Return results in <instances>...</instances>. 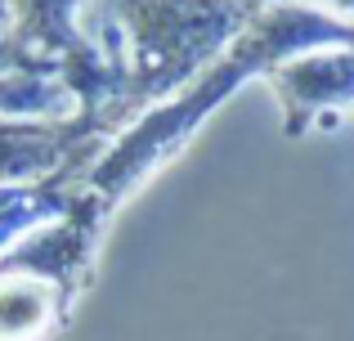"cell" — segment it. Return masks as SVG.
Segmentation results:
<instances>
[{
	"instance_id": "cell-1",
	"label": "cell",
	"mask_w": 354,
	"mask_h": 341,
	"mask_svg": "<svg viewBox=\"0 0 354 341\" xmlns=\"http://www.w3.org/2000/svg\"><path fill=\"white\" fill-rule=\"evenodd\" d=\"M328 45H354V23L328 14V9L301 5V0H265L238 32V41L211 68H202L184 90L139 113L130 126H121V135L108 140V149L86 171V189L113 211L121 193H130L144 175L171 162L198 135V126L225 99H234L247 81L265 77L274 63L292 59V54L328 50Z\"/></svg>"
},
{
	"instance_id": "cell-2",
	"label": "cell",
	"mask_w": 354,
	"mask_h": 341,
	"mask_svg": "<svg viewBox=\"0 0 354 341\" xmlns=\"http://www.w3.org/2000/svg\"><path fill=\"white\" fill-rule=\"evenodd\" d=\"M256 9V0H86L77 27L113 81L104 131H121L184 90L238 41Z\"/></svg>"
},
{
	"instance_id": "cell-3",
	"label": "cell",
	"mask_w": 354,
	"mask_h": 341,
	"mask_svg": "<svg viewBox=\"0 0 354 341\" xmlns=\"http://www.w3.org/2000/svg\"><path fill=\"white\" fill-rule=\"evenodd\" d=\"M81 5L86 0H9V41L50 59V63H59L77 104H81V113L104 117L113 81H108V68L99 59V50L77 27Z\"/></svg>"
},
{
	"instance_id": "cell-4",
	"label": "cell",
	"mask_w": 354,
	"mask_h": 341,
	"mask_svg": "<svg viewBox=\"0 0 354 341\" xmlns=\"http://www.w3.org/2000/svg\"><path fill=\"white\" fill-rule=\"evenodd\" d=\"M260 81L278 99L283 135L301 140L310 131L332 126L341 113H354V45L292 54V59L274 63Z\"/></svg>"
},
{
	"instance_id": "cell-5",
	"label": "cell",
	"mask_w": 354,
	"mask_h": 341,
	"mask_svg": "<svg viewBox=\"0 0 354 341\" xmlns=\"http://www.w3.org/2000/svg\"><path fill=\"white\" fill-rule=\"evenodd\" d=\"M113 135L99 126V117H0V189L32 184L50 175L95 162Z\"/></svg>"
},
{
	"instance_id": "cell-6",
	"label": "cell",
	"mask_w": 354,
	"mask_h": 341,
	"mask_svg": "<svg viewBox=\"0 0 354 341\" xmlns=\"http://www.w3.org/2000/svg\"><path fill=\"white\" fill-rule=\"evenodd\" d=\"M81 113L59 63L0 41V117H72Z\"/></svg>"
},
{
	"instance_id": "cell-7",
	"label": "cell",
	"mask_w": 354,
	"mask_h": 341,
	"mask_svg": "<svg viewBox=\"0 0 354 341\" xmlns=\"http://www.w3.org/2000/svg\"><path fill=\"white\" fill-rule=\"evenodd\" d=\"M90 167H95V162H86V167L77 162V167L50 175V180L0 189V256H5L18 238H27L32 229H41V225H50V220H59L63 211H72V202H77L81 189H86V171Z\"/></svg>"
},
{
	"instance_id": "cell-8",
	"label": "cell",
	"mask_w": 354,
	"mask_h": 341,
	"mask_svg": "<svg viewBox=\"0 0 354 341\" xmlns=\"http://www.w3.org/2000/svg\"><path fill=\"white\" fill-rule=\"evenodd\" d=\"M68 292L54 279L0 270V341H45L68 310Z\"/></svg>"
},
{
	"instance_id": "cell-9",
	"label": "cell",
	"mask_w": 354,
	"mask_h": 341,
	"mask_svg": "<svg viewBox=\"0 0 354 341\" xmlns=\"http://www.w3.org/2000/svg\"><path fill=\"white\" fill-rule=\"evenodd\" d=\"M301 5L328 9V14H337V18H346V23H354V0H301Z\"/></svg>"
},
{
	"instance_id": "cell-10",
	"label": "cell",
	"mask_w": 354,
	"mask_h": 341,
	"mask_svg": "<svg viewBox=\"0 0 354 341\" xmlns=\"http://www.w3.org/2000/svg\"><path fill=\"white\" fill-rule=\"evenodd\" d=\"M0 41H9V0H0Z\"/></svg>"
},
{
	"instance_id": "cell-11",
	"label": "cell",
	"mask_w": 354,
	"mask_h": 341,
	"mask_svg": "<svg viewBox=\"0 0 354 341\" xmlns=\"http://www.w3.org/2000/svg\"><path fill=\"white\" fill-rule=\"evenodd\" d=\"M256 5H265V0H256Z\"/></svg>"
}]
</instances>
